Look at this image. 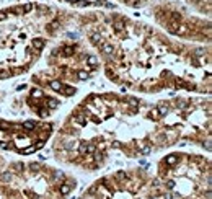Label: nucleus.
<instances>
[{
	"label": "nucleus",
	"mask_w": 212,
	"mask_h": 199,
	"mask_svg": "<svg viewBox=\"0 0 212 199\" xmlns=\"http://www.w3.org/2000/svg\"><path fill=\"white\" fill-rule=\"evenodd\" d=\"M150 199H155V197H150Z\"/></svg>",
	"instance_id": "nucleus-3"
},
{
	"label": "nucleus",
	"mask_w": 212,
	"mask_h": 199,
	"mask_svg": "<svg viewBox=\"0 0 212 199\" xmlns=\"http://www.w3.org/2000/svg\"><path fill=\"white\" fill-rule=\"evenodd\" d=\"M70 193V186L69 184H62L60 186V194H69Z\"/></svg>",
	"instance_id": "nucleus-2"
},
{
	"label": "nucleus",
	"mask_w": 212,
	"mask_h": 199,
	"mask_svg": "<svg viewBox=\"0 0 212 199\" xmlns=\"http://www.w3.org/2000/svg\"><path fill=\"white\" fill-rule=\"evenodd\" d=\"M193 8L199 10L201 13H206L207 16L210 15V0H186Z\"/></svg>",
	"instance_id": "nucleus-1"
}]
</instances>
